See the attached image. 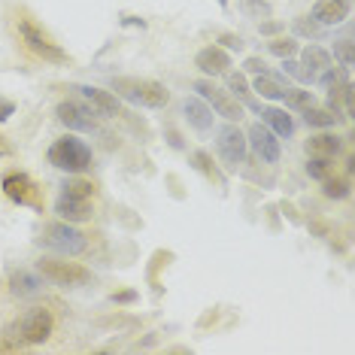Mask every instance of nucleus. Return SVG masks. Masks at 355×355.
I'll return each instance as SVG.
<instances>
[{"instance_id":"32","label":"nucleus","mask_w":355,"mask_h":355,"mask_svg":"<svg viewBox=\"0 0 355 355\" xmlns=\"http://www.w3.org/2000/svg\"><path fill=\"white\" fill-rule=\"evenodd\" d=\"M282 70H286V73H292L295 79H301V83H310V76H306V70L301 67V64H297L295 58H282Z\"/></svg>"},{"instance_id":"22","label":"nucleus","mask_w":355,"mask_h":355,"mask_svg":"<svg viewBox=\"0 0 355 355\" xmlns=\"http://www.w3.org/2000/svg\"><path fill=\"white\" fill-rule=\"evenodd\" d=\"M304 122L310 128H334L337 122H340V112L331 110V107H316V103H313L310 110H304Z\"/></svg>"},{"instance_id":"15","label":"nucleus","mask_w":355,"mask_h":355,"mask_svg":"<svg viewBox=\"0 0 355 355\" xmlns=\"http://www.w3.org/2000/svg\"><path fill=\"white\" fill-rule=\"evenodd\" d=\"M195 67L207 76H222L231 67V55L219 49V46H207V49H200L195 55Z\"/></svg>"},{"instance_id":"7","label":"nucleus","mask_w":355,"mask_h":355,"mask_svg":"<svg viewBox=\"0 0 355 355\" xmlns=\"http://www.w3.org/2000/svg\"><path fill=\"white\" fill-rule=\"evenodd\" d=\"M216 146H219V155H222V161L231 167V171H237V167L246 161V149H249L246 134L240 131L234 122L219 128V140H216Z\"/></svg>"},{"instance_id":"26","label":"nucleus","mask_w":355,"mask_h":355,"mask_svg":"<svg viewBox=\"0 0 355 355\" xmlns=\"http://www.w3.org/2000/svg\"><path fill=\"white\" fill-rule=\"evenodd\" d=\"M268 49L277 55V58H295V55L301 52V46H297L295 37H273L268 43Z\"/></svg>"},{"instance_id":"36","label":"nucleus","mask_w":355,"mask_h":355,"mask_svg":"<svg viewBox=\"0 0 355 355\" xmlns=\"http://www.w3.org/2000/svg\"><path fill=\"white\" fill-rule=\"evenodd\" d=\"M12 112H15V103H12V101H3V98H0V122H6V119H10Z\"/></svg>"},{"instance_id":"9","label":"nucleus","mask_w":355,"mask_h":355,"mask_svg":"<svg viewBox=\"0 0 355 355\" xmlns=\"http://www.w3.org/2000/svg\"><path fill=\"white\" fill-rule=\"evenodd\" d=\"M52 328H55V319L49 310H43V306H34V310H28L25 316L19 322V337L31 346H40L46 343L52 337Z\"/></svg>"},{"instance_id":"19","label":"nucleus","mask_w":355,"mask_h":355,"mask_svg":"<svg viewBox=\"0 0 355 355\" xmlns=\"http://www.w3.org/2000/svg\"><path fill=\"white\" fill-rule=\"evenodd\" d=\"M10 292L15 297H37L40 292H43V279L31 270H15L10 277Z\"/></svg>"},{"instance_id":"34","label":"nucleus","mask_w":355,"mask_h":355,"mask_svg":"<svg viewBox=\"0 0 355 355\" xmlns=\"http://www.w3.org/2000/svg\"><path fill=\"white\" fill-rule=\"evenodd\" d=\"M137 288H125V292H116L112 295V304H137Z\"/></svg>"},{"instance_id":"20","label":"nucleus","mask_w":355,"mask_h":355,"mask_svg":"<svg viewBox=\"0 0 355 355\" xmlns=\"http://www.w3.org/2000/svg\"><path fill=\"white\" fill-rule=\"evenodd\" d=\"M261 122L268 125L277 137H292L295 134L292 116H288L286 110H279V107H261Z\"/></svg>"},{"instance_id":"14","label":"nucleus","mask_w":355,"mask_h":355,"mask_svg":"<svg viewBox=\"0 0 355 355\" xmlns=\"http://www.w3.org/2000/svg\"><path fill=\"white\" fill-rule=\"evenodd\" d=\"M313 21H319L322 28H334V25H343L349 19V0H319L310 12Z\"/></svg>"},{"instance_id":"21","label":"nucleus","mask_w":355,"mask_h":355,"mask_svg":"<svg viewBox=\"0 0 355 355\" xmlns=\"http://www.w3.org/2000/svg\"><path fill=\"white\" fill-rule=\"evenodd\" d=\"M286 83H282L279 76H273L270 70L268 73H258L255 83H252V92H258L264 101H282V94H286Z\"/></svg>"},{"instance_id":"4","label":"nucleus","mask_w":355,"mask_h":355,"mask_svg":"<svg viewBox=\"0 0 355 355\" xmlns=\"http://www.w3.org/2000/svg\"><path fill=\"white\" fill-rule=\"evenodd\" d=\"M37 273L43 279H49L52 286H61V288H79V286L92 282V270L76 261H67V258H49V255L40 258Z\"/></svg>"},{"instance_id":"5","label":"nucleus","mask_w":355,"mask_h":355,"mask_svg":"<svg viewBox=\"0 0 355 355\" xmlns=\"http://www.w3.org/2000/svg\"><path fill=\"white\" fill-rule=\"evenodd\" d=\"M19 37L37 58H43L49 64H67V52H64L58 43H52V40L43 34V28H40L34 19H28V15L19 19Z\"/></svg>"},{"instance_id":"28","label":"nucleus","mask_w":355,"mask_h":355,"mask_svg":"<svg viewBox=\"0 0 355 355\" xmlns=\"http://www.w3.org/2000/svg\"><path fill=\"white\" fill-rule=\"evenodd\" d=\"M64 191L73 198H94V185L88 180H67L64 182Z\"/></svg>"},{"instance_id":"31","label":"nucleus","mask_w":355,"mask_h":355,"mask_svg":"<svg viewBox=\"0 0 355 355\" xmlns=\"http://www.w3.org/2000/svg\"><path fill=\"white\" fill-rule=\"evenodd\" d=\"M295 31H297V34H304V37H322V31H325V28H322L319 25V21H306V19H297L295 21Z\"/></svg>"},{"instance_id":"23","label":"nucleus","mask_w":355,"mask_h":355,"mask_svg":"<svg viewBox=\"0 0 355 355\" xmlns=\"http://www.w3.org/2000/svg\"><path fill=\"white\" fill-rule=\"evenodd\" d=\"M191 167H195L198 173H204L209 182H216V185H225V176H222V171H219V167H216V161L209 158V152L198 149L195 155H191Z\"/></svg>"},{"instance_id":"8","label":"nucleus","mask_w":355,"mask_h":355,"mask_svg":"<svg viewBox=\"0 0 355 355\" xmlns=\"http://www.w3.org/2000/svg\"><path fill=\"white\" fill-rule=\"evenodd\" d=\"M3 195L12 200V204L19 207H34L43 213V198H40V189L34 185V180H31L28 173H6L3 176Z\"/></svg>"},{"instance_id":"37","label":"nucleus","mask_w":355,"mask_h":355,"mask_svg":"<svg viewBox=\"0 0 355 355\" xmlns=\"http://www.w3.org/2000/svg\"><path fill=\"white\" fill-rule=\"evenodd\" d=\"M249 10L252 12H261V15H270V6L264 0H249Z\"/></svg>"},{"instance_id":"11","label":"nucleus","mask_w":355,"mask_h":355,"mask_svg":"<svg viewBox=\"0 0 355 355\" xmlns=\"http://www.w3.org/2000/svg\"><path fill=\"white\" fill-rule=\"evenodd\" d=\"M55 116H58V122L67 128V131H94V119H92L94 112L76 101H61Z\"/></svg>"},{"instance_id":"10","label":"nucleus","mask_w":355,"mask_h":355,"mask_svg":"<svg viewBox=\"0 0 355 355\" xmlns=\"http://www.w3.org/2000/svg\"><path fill=\"white\" fill-rule=\"evenodd\" d=\"M246 143L252 146V152L264 164H277L279 155H282V146H279V137L270 131L268 125H252L246 131Z\"/></svg>"},{"instance_id":"41","label":"nucleus","mask_w":355,"mask_h":355,"mask_svg":"<svg viewBox=\"0 0 355 355\" xmlns=\"http://www.w3.org/2000/svg\"><path fill=\"white\" fill-rule=\"evenodd\" d=\"M219 3H222V6H228V0H219Z\"/></svg>"},{"instance_id":"1","label":"nucleus","mask_w":355,"mask_h":355,"mask_svg":"<svg viewBox=\"0 0 355 355\" xmlns=\"http://www.w3.org/2000/svg\"><path fill=\"white\" fill-rule=\"evenodd\" d=\"M112 92L119 98L137 103V107H149V110H161L171 101V92H167L155 79H137V76H119L112 79Z\"/></svg>"},{"instance_id":"39","label":"nucleus","mask_w":355,"mask_h":355,"mask_svg":"<svg viewBox=\"0 0 355 355\" xmlns=\"http://www.w3.org/2000/svg\"><path fill=\"white\" fill-rule=\"evenodd\" d=\"M167 137H171V146L182 149V140H180V134H176V131H167Z\"/></svg>"},{"instance_id":"38","label":"nucleus","mask_w":355,"mask_h":355,"mask_svg":"<svg viewBox=\"0 0 355 355\" xmlns=\"http://www.w3.org/2000/svg\"><path fill=\"white\" fill-rule=\"evenodd\" d=\"M282 25L279 21H261V34H279Z\"/></svg>"},{"instance_id":"17","label":"nucleus","mask_w":355,"mask_h":355,"mask_svg":"<svg viewBox=\"0 0 355 355\" xmlns=\"http://www.w3.org/2000/svg\"><path fill=\"white\" fill-rule=\"evenodd\" d=\"M331 64H334V58H331V52H328V49H322V46H306V49L301 52V67L306 70L310 83L322 73V70H328Z\"/></svg>"},{"instance_id":"29","label":"nucleus","mask_w":355,"mask_h":355,"mask_svg":"<svg viewBox=\"0 0 355 355\" xmlns=\"http://www.w3.org/2000/svg\"><path fill=\"white\" fill-rule=\"evenodd\" d=\"M228 92L234 94V98L240 94V98H243L246 103H252V98H249V83H246L243 73H231V76H228Z\"/></svg>"},{"instance_id":"16","label":"nucleus","mask_w":355,"mask_h":355,"mask_svg":"<svg viewBox=\"0 0 355 355\" xmlns=\"http://www.w3.org/2000/svg\"><path fill=\"white\" fill-rule=\"evenodd\" d=\"M182 112H185V119H189V125L195 128L198 134H209L213 131V107L209 103H204L200 98H189L182 103Z\"/></svg>"},{"instance_id":"13","label":"nucleus","mask_w":355,"mask_h":355,"mask_svg":"<svg viewBox=\"0 0 355 355\" xmlns=\"http://www.w3.org/2000/svg\"><path fill=\"white\" fill-rule=\"evenodd\" d=\"M55 213L64 222H88L94 207H92V198H73L67 191H61L58 200H55Z\"/></svg>"},{"instance_id":"6","label":"nucleus","mask_w":355,"mask_h":355,"mask_svg":"<svg viewBox=\"0 0 355 355\" xmlns=\"http://www.w3.org/2000/svg\"><path fill=\"white\" fill-rule=\"evenodd\" d=\"M195 92H198L200 98H204L216 112H219L222 119H228V122H240V116H243V107H240V101L234 98V94L222 92V88L213 85L209 79H198V83H195Z\"/></svg>"},{"instance_id":"25","label":"nucleus","mask_w":355,"mask_h":355,"mask_svg":"<svg viewBox=\"0 0 355 355\" xmlns=\"http://www.w3.org/2000/svg\"><path fill=\"white\" fill-rule=\"evenodd\" d=\"M282 101H286L288 110H310L313 103H316V98H313V92H306V88H286V94H282Z\"/></svg>"},{"instance_id":"27","label":"nucleus","mask_w":355,"mask_h":355,"mask_svg":"<svg viewBox=\"0 0 355 355\" xmlns=\"http://www.w3.org/2000/svg\"><path fill=\"white\" fill-rule=\"evenodd\" d=\"M328 173H334V158H310L306 161V176L310 180H325Z\"/></svg>"},{"instance_id":"33","label":"nucleus","mask_w":355,"mask_h":355,"mask_svg":"<svg viewBox=\"0 0 355 355\" xmlns=\"http://www.w3.org/2000/svg\"><path fill=\"white\" fill-rule=\"evenodd\" d=\"M243 70H246V73H252V76H258V73H268V64H264L261 58H255V55H252V58H246Z\"/></svg>"},{"instance_id":"40","label":"nucleus","mask_w":355,"mask_h":355,"mask_svg":"<svg viewBox=\"0 0 355 355\" xmlns=\"http://www.w3.org/2000/svg\"><path fill=\"white\" fill-rule=\"evenodd\" d=\"M0 155H10V146L3 143V137H0Z\"/></svg>"},{"instance_id":"12","label":"nucleus","mask_w":355,"mask_h":355,"mask_svg":"<svg viewBox=\"0 0 355 355\" xmlns=\"http://www.w3.org/2000/svg\"><path fill=\"white\" fill-rule=\"evenodd\" d=\"M76 92L88 101V107H92L94 116H101V119L119 116V98L112 92H103L98 85H76Z\"/></svg>"},{"instance_id":"2","label":"nucleus","mask_w":355,"mask_h":355,"mask_svg":"<svg viewBox=\"0 0 355 355\" xmlns=\"http://www.w3.org/2000/svg\"><path fill=\"white\" fill-rule=\"evenodd\" d=\"M49 164L67 173H85L92 167V146L79 137L67 134L49 146Z\"/></svg>"},{"instance_id":"24","label":"nucleus","mask_w":355,"mask_h":355,"mask_svg":"<svg viewBox=\"0 0 355 355\" xmlns=\"http://www.w3.org/2000/svg\"><path fill=\"white\" fill-rule=\"evenodd\" d=\"M322 195L331 198V200L349 198V180H346V176H337V173H328L325 180H322Z\"/></svg>"},{"instance_id":"35","label":"nucleus","mask_w":355,"mask_h":355,"mask_svg":"<svg viewBox=\"0 0 355 355\" xmlns=\"http://www.w3.org/2000/svg\"><path fill=\"white\" fill-rule=\"evenodd\" d=\"M222 46H225V49H243V40H240L237 34H222Z\"/></svg>"},{"instance_id":"3","label":"nucleus","mask_w":355,"mask_h":355,"mask_svg":"<svg viewBox=\"0 0 355 355\" xmlns=\"http://www.w3.org/2000/svg\"><path fill=\"white\" fill-rule=\"evenodd\" d=\"M40 243L46 249H52V252H58L64 258H76L83 255L88 249V237L79 228H73V222H49L43 228V237H40Z\"/></svg>"},{"instance_id":"18","label":"nucleus","mask_w":355,"mask_h":355,"mask_svg":"<svg viewBox=\"0 0 355 355\" xmlns=\"http://www.w3.org/2000/svg\"><path fill=\"white\" fill-rule=\"evenodd\" d=\"M340 149H343L340 137L328 134V131L306 140V155H310V158H337V152H340Z\"/></svg>"},{"instance_id":"30","label":"nucleus","mask_w":355,"mask_h":355,"mask_svg":"<svg viewBox=\"0 0 355 355\" xmlns=\"http://www.w3.org/2000/svg\"><path fill=\"white\" fill-rule=\"evenodd\" d=\"M331 58H340V64L349 70L352 67V40L349 37L337 40V43H334V55H331Z\"/></svg>"}]
</instances>
